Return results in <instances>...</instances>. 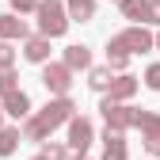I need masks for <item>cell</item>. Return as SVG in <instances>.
Returning a JSON list of instances; mask_svg holds the SVG:
<instances>
[{
	"label": "cell",
	"mask_w": 160,
	"mask_h": 160,
	"mask_svg": "<svg viewBox=\"0 0 160 160\" xmlns=\"http://www.w3.org/2000/svg\"><path fill=\"white\" fill-rule=\"evenodd\" d=\"M69 114H72V103H69V99H53V103H46V111L34 114L31 122H27V137H31V141H42V137L53 126H61Z\"/></svg>",
	"instance_id": "1"
},
{
	"label": "cell",
	"mask_w": 160,
	"mask_h": 160,
	"mask_svg": "<svg viewBox=\"0 0 160 160\" xmlns=\"http://www.w3.org/2000/svg\"><path fill=\"white\" fill-rule=\"evenodd\" d=\"M69 19H65V8L57 4V0H42L38 4V31H42V38H57L65 34Z\"/></svg>",
	"instance_id": "2"
},
{
	"label": "cell",
	"mask_w": 160,
	"mask_h": 160,
	"mask_svg": "<svg viewBox=\"0 0 160 160\" xmlns=\"http://www.w3.org/2000/svg\"><path fill=\"white\" fill-rule=\"evenodd\" d=\"M114 46H118V50H126V53H141V50L152 46V34L141 31V27H130V31H122V34L114 38Z\"/></svg>",
	"instance_id": "3"
},
{
	"label": "cell",
	"mask_w": 160,
	"mask_h": 160,
	"mask_svg": "<svg viewBox=\"0 0 160 160\" xmlns=\"http://www.w3.org/2000/svg\"><path fill=\"white\" fill-rule=\"evenodd\" d=\"M99 111L107 114V122H111V130H114V133H122L126 126H133V122H137V114H133L130 107H118L114 99H103V107H99Z\"/></svg>",
	"instance_id": "4"
},
{
	"label": "cell",
	"mask_w": 160,
	"mask_h": 160,
	"mask_svg": "<svg viewBox=\"0 0 160 160\" xmlns=\"http://www.w3.org/2000/svg\"><path fill=\"white\" fill-rule=\"evenodd\" d=\"M42 84L65 99V92H69V84H72V69H69V65H46V72H42Z\"/></svg>",
	"instance_id": "5"
},
{
	"label": "cell",
	"mask_w": 160,
	"mask_h": 160,
	"mask_svg": "<svg viewBox=\"0 0 160 160\" xmlns=\"http://www.w3.org/2000/svg\"><path fill=\"white\" fill-rule=\"evenodd\" d=\"M88 141H92V122H88V118H72V126H69V145H72V156H76V160L84 156Z\"/></svg>",
	"instance_id": "6"
},
{
	"label": "cell",
	"mask_w": 160,
	"mask_h": 160,
	"mask_svg": "<svg viewBox=\"0 0 160 160\" xmlns=\"http://www.w3.org/2000/svg\"><path fill=\"white\" fill-rule=\"evenodd\" d=\"M4 111H8L12 118H27V114H31V99H27L23 92H12V95H4Z\"/></svg>",
	"instance_id": "7"
},
{
	"label": "cell",
	"mask_w": 160,
	"mask_h": 160,
	"mask_svg": "<svg viewBox=\"0 0 160 160\" xmlns=\"http://www.w3.org/2000/svg\"><path fill=\"white\" fill-rule=\"evenodd\" d=\"M27 61H38V65H42L46 61V57H50V38H42V34H38V38H27Z\"/></svg>",
	"instance_id": "8"
},
{
	"label": "cell",
	"mask_w": 160,
	"mask_h": 160,
	"mask_svg": "<svg viewBox=\"0 0 160 160\" xmlns=\"http://www.w3.org/2000/svg\"><path fill=\"white\" fill-rule=\"evenodd\" d=\"M103 160H126V141H122V133L107 130V149H103Z\"/></svg>",
	"instance_id": "9"
},
{
	"label": "cell",
	"mask_w": 160,
	"mask_h": 160,
	"mask_svg": "<svg viewBox=\"0 0 160 160\" xmlns=\"http://www.w3.org/2000/svg\"><path fill=\"white\" fill-rule=\"evenodd\" d=\"M0 38H27V23H19L15 15H0Z\"/></svg>",
	"instance_id": "10"
},
{
	"label": "cell",
	"mask_w": 160,
	"mask_h": 160,
	"mask_svg": "<svg viewBox=\"0 0 160 160\" xmlns=\"http://www.w3.org/2000/svg\"><path fill=\"white\" fill-rule=\"evenodd\" d=\"M65 65H69V69H88V65H92V53H88L84 46H69V50H65Z\"/></svg>",
	"instance_id": "11"
},
{
	"label": "cell",
	"mask_w": 160,
	"mask_h": 160,
	"mask_svg": "<svg viewBox=\"0 0 160 160\" xmlns=\"http://www.w3.org/2000/svg\"><path fill=\"white\" fill-rule=\"evenodd\" d=\"M133 92H137V80L133 76H118L114 84H111V99H114V103H118V99H130Z\"/></svg>",
	"instance_id": "12"
},
{
	"label": "cell",
	"mask_w": 160,
	"mask_h": 160,
	"mask_svg": "<svg viewBox=\"0 0 160 160\" xmlns=\"http://www.w3.org/2000/svg\"><path fill=\"white\" fill-rule=\"evenodd\" d=\"M69 15L80 19V23L92 19V15H95V0H69Z\"/></svg>",
	"instance_id": "13"
},
{
	"label": "cell",
	"mask_w": 160,
	"mask_h": 160,
	"mask_svg": "<svg viewBox=\"0 0 160 160\" xmlns=\"http://www.w3.org/2000/svg\"><path fill=\"white\" fill-rule=\"evenodd\" d=\"M19 145V130H0V156H12Z\"/></svg>",
	"instance_id": "14"
},
{
	"label": "cell",
	"mask_w": 160,
	"mask_h": 160,
	"mask_svg": "<svg viewBox=\"0 0 160 160\" xmlns=\"http://www.w3.org/2000/svg\"><path fill=\"white\" fill-rule=\"evenodd\" d=\"M145 8H149V0H122V15L126 19H145Z\"/></svg>",
	"instance_id": "15"
},
{
	"label": "cell",
	"mask_w": 160,
	"mask_h": 160,
	"mask_svg": "<svg viewBox=\"0 0 160 160\" xmlns=\"http://www.w3.org/2000/svg\"><path fill=\"white\" fill-rule=\"evenodd\" d=\"M88 84H92V88H99V92L111 88V84H114V80H111V69H92V80H88Z\"/></svg>",
	"instance_id": "16"
},
{
	"label": "cell",
	"mask_w": 160,
	"mask_h": 160,
	"mask_svg": "<svg viewBox=\"0 0 160 160\" xmlns=\"http://www.w3.org/2000/svg\"><path fill=\"white\" fill-rule=\"evenodd\" d=\"M107 65H111V69H126V50H118V46L111 42V46H107Z\"/></svg>",
	"instance_id": "17"
},
{
	"label": "cell",
	"mask_w": 160,
	"mask_h": 160,
	"mask_svg": "<svg viewBox=\"0 0 160 160\" xmlns=\"http://www.w3.org/2000/svg\"><path fill=\"white\" fill-rule=\"evenodd\" d=\"M12 92H15V72L0 69V95H12Z\"/></svg>",
	"instance_id": "18"
},
{
	"label": "cell",
	"mask_w": 160,
	"mask_h": 160,
	"mask_svg": "<svg viewBox=\"0 0 160 160\" xmlns=\"http://www.w3.org/2000/svg\"><path fill=\"white\" fill-rule=\"evenodd\" d=\"M12 61H15V50L8 42H0V69H12Z\"/></svg>",
	"instance_id": "19"
},
{
	"label": "cell",
	"mask_w": 160,
	"mask_h": 160,
	"mask_svg": "<svg viewBox=\"0 0 160 160\" xmlns=\"http://www.w3.org/2000/svg\"><path fill=\"white\" fill-rule=\"evenodd\" d=\"M145 23H160V0H149V8H145Z\"/></svg>",
	"instance_id": "20"
},
{
	"label": "cell",
	"mask_w": 160,
	"mask_h": 160,
	"mask_svg": "<svg viewBox=\"0 0 160 160\" xmlns=\"http://www.w3.org/2000/svg\"><path fill=\"white\" fill-rule=\"evenodd\" d=\"M42 160H65V149L61 145H46L42 149Z\"/></svg>",
	"instance_id": "21"
},
{
	"label": "cell",
	"mask_w": 160,
	"mask_h": 160,
	"mask_svg": "<svg viewBox=\"0 0 160 160\" xmlns=\"http://www.w3.org/2000/svg\"><path fill=\"white\" fill-rule=\"evenodd\" d=\"M38 4H42V0H12L15 12H38Z\"/></svg>",
	"instance_id": "22"
},
{
	"label": "cell",
	"mask_w": 160,
	"mask_h": 160,
	"mask_svg": "<svg viewBox=\"0 0 160 160\" xmlns=\"http://www.w3.org/2000/svg\"><path fill=\"white\" fill-rule=\"evenodd\" d=\"M145 84H149V88H156V92H160V65H152V69H149V72H145Z\"/></svg>",
	"instance_id": "23"
},
{
	"label": "cell",
	"mask_w": 160,
	"mask_h": 160,
	"mask_svg": "<svg viewBox=\"0 0 160 160\" xmlns=\"http://www.w3.org/2000/svg\"><path fill=\"white\" fill-rule=\"evenodd\" d=\"M0 114H4V107H0Z\"/></svg>",
	"instance_id": "24"
},
{
	"label": "cell",
	"mask_w": 160,
	"mask_h": 160,
	"mask_svg": "<svg viewBox=\"0 0 160 160\" xmlns=\"http://www.w3.org/2000/svg\"><path fill=\"white\" fill-rule=\"evenodd\" d=\"M34 160H42V156H34Z\"/></svg>",
	"instance_id": "25"
},
{
	"label": "cell",
	"mask_w": 160,
	"mask_h": 160,
	"mask_svg": "<svg viewBox=\"0 0 160 160\" xmlns=\"http://www.w3.org/2000/svg\"><path fill=\"white\" fill-rule=\"evenodd\" d=\"M156 46H160V38H156Z\"/></svg>",
	"instance_id": "26"
}]
</instances>
